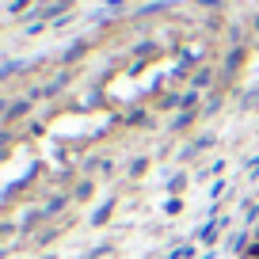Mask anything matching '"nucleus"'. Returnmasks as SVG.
I'll return each instance as SVG.
<instances>
[{"mask_svg":"<svg viewBox=\"0 0 259 259\" xmlns=\"http://www.w3.org/2000/svg\"><path fill=\"white\" fill-rule=\"evenodd\" d=\"M194 103H198V88H187L179 96V111H194Z\"/></svg>","mask_w":259,"mask_h":259,"instance_id":"nucleus-1","label":"nucleus"},{"mask_svg":"<svg viewBox=\"0 0 259 259\" xmlns=\"http://www.w3.org/2000/svg\"><path fill=\"white\" fill-rule=\"evenodd\" d=\"M194 118V111H179L176 114V130H187V122H191Z\"/></svg>","mask_w":259,"mask_h":259,"instance_id":"nucleus-2","label":"nucleus"},{"mask_svg":"<svg viewBox=\"0 0 259 259\" xmlns=\"http://www.w3.org/2000/svg\"><path fill=\"white\" fill-rule=\"evenodd\" d=\"M244 255H248V259H259V244H248V248H244Z\"/></svg>","mask_w":259,"mask_h":259,"instance_id":"nucleus-3","label":"nucleus"},{"mask_svg":"<svg viewBox=\"0 0 259 259\" xmlns=\"http://www.w3.org/2000/svg\"><path fill=\"white\" fill-rule=\"evenodd\" d=\"M255 244H259V229H255Z\"/></svg>","mask_w":259,"mask_h":259,"instance_id":"nucleus-4","label":"nucleus"},{"mask_svg":"<svg viewBox=\"0 0 259 259\" xmlns=\"http://www.w3.org/2000/svg\"><path fill=\"white\" fill-rule=\"evenodd\" d=\"M206 259H213V251H210V255H206Z\"/></svg>","mask_w":259,"mask_h":259,"instance_id":"nucleus-5","label":"nucleus"}]
</instances>
